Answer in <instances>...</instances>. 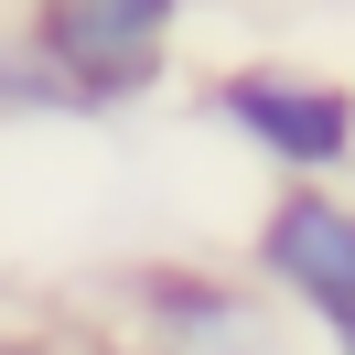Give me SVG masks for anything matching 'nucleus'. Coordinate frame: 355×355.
Instances as JSON below:
<instances>
[{"instance_id": "obj_4", "label": "nucleus", "mask_w": 355, "mask_h": 355, "mask_svg": "<svg viewBox=\"0 0 355 355\" xmlns=\"http://www.w3.org/2000/svg\"><path fill=\"white\" fill-rule=\"evenodd\" d=\"M248 259H259V291H269L280 312H302L312 334H345V323H355V205H345V194L291 183V194L259 216Z\"/></svg>"}, {"instance_id": "obj_7", "label": "nucleus", "mask_w": 355, "mask_h": 355, "mask_svg": "<svg viewBox=\"0 0 355 355\" xmlns=\"http://www.w3.org/2000/svg\"><path fill=\"white\" fill-rule=\"evenodd\" d=\"M334 355H355V323H345V334H334Z\"/></svg>"}, {"instance_id": "obj_2", "label": "nucleus", "mask_w": 355, "mask_h": 355, "mask_svg": "<svg viewBox=\"0 0 355 355\" xmlns=\"http://www.w3.org/2000/svg\"><path fill=\"white\" fill-rule=\"evenodd\" d=\"M119 355H291V323L269 291L216 269H130Z\"/></svg>"}, {"instance_id": "obj_1", "label": "nucleus", "mask_w": 355, "mask_h": 355, "mask_svg": "<svg viewBox=\"0 0 355 355\" xmlns=\"http://www.w3.org/2000/svg\"><path fill=\"white\" fill-rule=\"evenodd\" d=\"M183 0H33V65L65 87V108H108V97H140L173 54Z\"/></svg>"}, {"instance_id": "obj_3", "label": "nucleus", "mask_w": 355, "mask_h": 355, "mask_svg": "<svg viewBox=\"0 0 355 355\" xmlns=\"http://www.w3.org/2000/svg\"><path fill=\"white\" fill-rule=\"evenodd\" d=\"M205 108H216L248 151H269L291 183H323V173H345V162H355V97L334 87V76H302V65H237V76H216V97H205Z\"/></svg>"}, {"instance_id": "obj_6", "label": "nucleus", "mask_w": 355, "mask_h": 355, "mask_svg": "<svg viewBox=\"0 0 355 355\" xmlns=\"http://www.w3.org/2000/svg\"><path fill=\"white\" fill-rule=\"evenodd\" d=\"M0 355H65L54 334H0Z\"/></svg>"}, {"instance_id": "obj_5", "label": "nucleus", "mask_w": 355, "mask_h": 355, "mask_svg": "<svg viewBox=\"0 0 355 355\" xmlns=\"http://www.w3.org/2000/svg\"><path fill=\"white\" fill-rule=\"evenodd\" d=\"M54 108H65V87L33 65L22 33H0V119H54Z\"/></svg>"}]
</instances>
